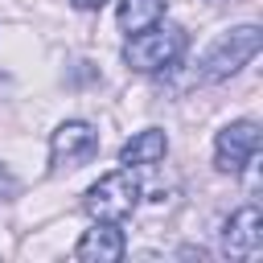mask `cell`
<instances>
[{"label": "cell", "instance_id": "obj_10", "mask_svg": "<svg viewBox=\"0 0 263 263\" xmlns=\"http://www.w3.org/2000/svg\"><path fill=\"white\" fill-rule=\"evenodd\" d=\"M16 189H21V185H16V177L0 164V201H12V197H16Z\"/></svg>", "mask_w": 263, "mask_h": 263}, {"label": "cell", "instance_id": "obj_1", "mask_svg": "<svg viewBox=\"0 0 263 263\" xmlns=\"http://www.w3.org/2000/svg\"><path fill=\"white\" fill-rule=\"evenodd\" d=\"M181 53H185V29L181 25H160V21L148 25V29H136V37L123 45V62L136 74H160Z\"/></svg>", "mask_w": 263, "mask_h": 263}, {"label": "cell", "instance_id": "obj_9", "mask_svg": "<svg viewBox=\"0 0 263 263\" xmlns=\"http://www.w3.org/2000/svg\"><path fill=\"white\" fill-rule=\"evenodd\" d=\"M164 12H168V0H119V12H115V21H119V29L136 33V29H148V25H156Z\"/></svg>", "mask_w": 263, "mask_h": 263}, {"label": "cell", "instance_id": "obj_2", "mask_svg": "<svg viewBox=\"0 0 263 263\" xmlns=\"http://www.w3.org/2000/svg\"><path fill=\"white\" fill-rule=\"evenodd\" d=\"M136 205H140V181L132 168H115V173L99 177L82 197V210L95 222H123L136 214Z\"/></svg>", "mask_w": 263, "mask_h": 263}, {"label": "cell", "instance_id": "obj_11", "mask_svg": "<svg viewBox=\"0 0 263 263\" xmlns=\"http://www.w3.org/2000/svg\"><path fill=\"white\" fill-rule=\"evenodd\" d=\"M70 4H74V8H82V12H95V8H103L107 0H70Z\"/></svg>", "mask_w": 263, "mask_h": 263}, {"label": "cell", "instance_id": "obj_6", "mask_svg": "<svg viewBox=\"0 0 263 263\" xmlns=\"http://www.w3.org/2000/svg\"><path fill=\"white\" fill-rule=\"evenodd\" d=\"M263 247V214L259 205H242L222 222V251L226 255H259Z\"/></svg>", "mask_w": 263, "mask_h": 263}, {"label": "cell", "instance_id": "obj_5", "mask_svg": "<svg viewBox=\"0 0 263 263\" xmlns=\"http://www.w3.org/2000/svg\"><path fill=\"white\" fill-rule=\"evenodd\" d=\"M255 152H259V123L255 119H234L214 140V164H218V173H230V177H238L247 164H255Z\"/></svg>", "mask_w": 263, "mask_h": 263}, {"label": "cell", "instance_id": "obj_7", "mask_svg": "<svg viewBox=\"0 0 263 263\" xmlns=\"http://www.w3.org/2000/svg\"><path fill=\"white\" fill-rule=\"evenodd\" d=\"M74 259H82V263H115V259H123L119 222H95L90 230H82V238L74 242Z\"/></svg>", "mask_w": 263, "mask_h": 263}, {"label": "cell", "instance_id": "obj_3", "mask_svg": "<svg viewBox=\"0 0 263 263\" xmlns=\"http://www.w3.org/2000/svg\"><path fill=\"white\" fill-rule=\"evenodd\" d=\"M259 45H263V29H259V25H238V29L222 33V37L205 49L197 74H201L205 82H222V78L238 74V70L259 53Z\"/></svg>", "mask_w": 263, "mask_h": 263}, {"label": "cell", "instance_id": "obj_4", "mask_svg": "<svg viewBox=\"0 0 263 263\" xmlns=\"http://www.w3.org/2000/svg\"><path fill=\"white\" fill-rule=\"evenodd\" d=\"M99 152V132L86 119H66L53 136H49V173L62 168H78Z\"/></svg>", "mask_w": 263, "mask_h": 263}, {"label": "cell", "instance_id": "obj_8", "mask_svg": "<svg viewBox=\"0 0 263 263\" xmlns=\"http://www.w3.org/2000/svg\"><path fill=\"white\" fill-rule=\"evenodd\" d=\"M164 152H168V136H164L160 127H144V132H136V136L119 148V164H127V168H148V164H160Z\"/></svg>", "mask_w": 263, "mask_h": 263}]
</instances>
